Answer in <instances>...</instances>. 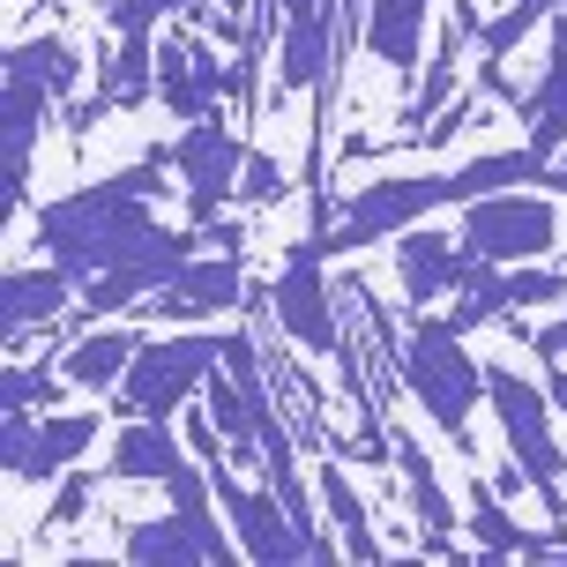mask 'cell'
<instances>
[{"label": "cell", "mask_w": 567, "mask_h": 567, "mask_svg": "<svg viewBox=\"0 0 567 567\" xmlns=\"http://www.w3.org/2000/svg\"><path fill=\"white\" fill-rule=\"evenodd\" d=\"M165 165L172 150H142L127 172L90 179L75 195L38 202V247L75 269V277H105V269H142L150 284H172L187 269V255H202L195 225H157V195H165Z\"/></svg>", "instance_id": "1"}, {"label": "cell", "mask_w": 567, "mask_h": 567, "mask_svg": "<svg viewBox=\"0 0 567 567\" xmlns=\"http://www.w3.org/2000/svg\"><path fill=\"white\" fill-rule=\"evenodd\" d=\"M396 381L425 403V419L471 455V411L485 403V367L463 351V329L419 321V329L403 337V351H396Z\"/></svg>", "instance_id": "2"}, {"label": "cell", "mask_w": 567, "mask_h": 567, "mask_svg": "<svg viewBox=\"0 0 567 567\" xmlns=\"http://www.w3.org/2000/svg\"><path fill=\"white\" fill-rule=\"evenodd\" d=\"M485 403L508 433V455L515 471L530 478V493L545 501L553 530H567V493H560V471H567V449L553 441V389H530L515 367H485Z\"/></svg>", "instance_id": "3"}, {"label": "cell", "mask_w": 567, "mask_h": 567, "mask_svg": "<svg viewBox=\"0 0 567 567\" xmlns=\"http://www.w3.org/2000/svg\"><path fill=\"white\" fill-rule=\"evenodd\" d=\"M217 367H225V329H165V337H142L113 411L120 419H172Z\"/></svg>", "instance_id": "4"}, {"label": "cell", "mask_w": 567, "mask_h": 567, "mask_svg": "<svg viewBox=\"0 0 567 567\" xmlns=\"http://www.w3.org/2000/svg\"><path fill=\"white\" fill-rule=\"evenodd\" d=\"M321 239H291L284 247V261H277V277H269V313H277V329H284V343H299V351H313V359H337L343 351V337H351V321L337 313V284L321 277Z\"/></svg>", "instance_id": "5"}, {"label": "cell", "mask_w": 567, "mask_h": 567, "mask_svg": "<svg viewBox=\"0 0 567 567\" xmlns=\"http://www.w3.org/2000/svg\"><path fill=\"white\" fill-rule=\"evenodd\" d=\"M217 478V501H225V523L239 530V553L261 567H284V560H337L343 538H321V530H307L299 515L277 501V485H247L239 478V463H217L209 471Z\"/></svg>", "instance_id": "6"}, {"label": "cell", "mask_w": 567, "mask_h": 567, "mask_svg": "<svg viewBox=\"0 0 567 567\" xmlns=\"http://www.w3.org/2000/svg\"><path fill=\"white\" fill-rule=\"evenodd\" d=\"M449 202H455L449 172H389V179L359 187V195L337 209V225H329V255H343V247H373V239H396V231L425 225V217L449 209Z\"/></svg>", "instance_id": "7"}, {"label": "cell", "mask_w": 567, "mask_h": 567, "mask_svg": "<svg viewBox=\"0 0 567 567\" xmlns=\"http://www.w3.org/2000/svg\"><path fill=\"white\" fill-rule=\"evenodd\" d=\"M560 239V209H553V187L545 195H523V187H501V195L463 202V247L493 269H515V261L553 255Z\"/></svg>", "instance_id": "8"}, {"label": "cell", "mask_w": 567, "mask_h": 567, "mask_svg": "<svg viewBox=\"0 0 567 567\" xmlns=\"http://www.w3.org/2000/svg\"><path fill=\"white\" fill-rule=\"evenodd\" d=\"M97 433H105L97 411H8L0 463H8L16 485H53L97 449Z\"/></svg>", "instance_id": "9"}, {"label": "cell", "mask_w": 567, "mask_h": 567, "mask_svg": "<svg viewBox=\"0 0 567 567\" xmlns=\"http://www.w3.org/2000/svg\"><path fill=\"white\" fill-rule=\"evenodd\" d=\"M172 172L187 179V217L209 225V217H225V202L239 195V172H247V142L231 135L225 120H187L179 142H172Z\"/></svg>", "instance_id": "10"}, {"label": "cell", "mask_w": 567, "mask_h": 567, "mask_svg": "<svg viewBox=\"0 0 567 567\" xmlns=\"http://www.w3.org/2000/svg\"><path fill=\"white\" fill-rule=\"evenodd\" d=\"M225 90H231V68L217 60V45L202 30H179V38L157 45V97H165L172 120H209Z\"/></svg>", "instance_id": "11"}, {"label": "cell", "mask_w": 567, "mask_h": 567, "mask_svg": "<svg viewBox=\"0 0 567 567\" xmlns=\"http://www.w3.org/2000/svg\"><path fill=\"white\" fill-rule=\"evenodd\" d=\"M485 261L463 247V239H449L441 225H411L396 231V284H403V307H433V299H449V291H463V284L478 277Z\"/></svg>", "instance_id": "12"}, {"label": "cell", "mask_w": 567, "mask_h": 567, "mask_svg": "<svg viewBox=\"0 0 567 567\" xmlns=\"http://www.w3.org/2000/svg\"><path fill=\"white\" fill-rule=\"evenodd\" d=\"M425 23H433V0H367L359 16V38L381 68H396L403 83L425 68Z\"/></svg>", "instance_id": "13"}, {"label": "cell", "mask_w": 567, "mask_h": 567, "mask_svg": "<svg viewBox=\"0 0 567 567\" xmlns=\"http://www.w3.org/2000/svg\"><path fill=\"white\" fill-rule=\"evenodd\" d=\"M75 269H60L53 255L38 261V269H16V277L0 284V321H8V337H38V329H53L68 299H75Z\"/></svg>", "instance_id": "14"}, {"label": "cell", "mask_w": 567, "mask_h": 567, "mask_svg": "<svg viewBox=\"0 0 567 567\" xmlns=\"http://www.w3.org/2000/svg\"><path fill=\"white\" fill-rule=\"evenodd\" d=\"M142 337L135 329H105V321H90L83 337L60 351V373L75 381V396H120V381H127V367H135Z\"/></svg>", "instance_id": "15"}, {"label": "cell", "mask_w": 567, "mask_h": 567, "mask_svg": "<svg viewBox=\"0 0 567 567\" xmlns=\"http://www.w3.org/2000/svg\"><path fill=\"white\" fill-rule=\"evenodd\" d=\"M515 120L530 127V150H545V157H560V150H567V8L553 16V53H545V75H538V90H523Z\"/></svg>", "instance_id": "16"}, {"label": "cell", "mask_w": 567, "mask_h": 567, "mask_svg": "<svg viewBox=\"0 0 567 567\" xmlns=\"http://www.w3.org/2000/svg\"><path fill=\"white\" fill-rule=\"evenodd\" d=\"M179 463H187V449H179V433H172L165 419H127L113 433L105 478H120V485H165Z\"/></svg>", "instance_id": "17"}, {"label": "cell", "mask_w": 567, "mask_h": 567, "mask_svg": "<svg viewBox=\"0 0 567 567\" xmlns=\"http://www.w3.org/2000/svg\"><path fill=\"white\" fill-rule=\"evenodd\" d=\"M53 90L23 83V75H8V202L30 195V165H38V127L53 120Z\"/></svg>", "instance_id": "18"}, {"label": "cell", "mask_w": 567, "mask_h": 567, "mask_svg": "<svg viewBox=\"0 0 567 567\" xmlns=\"http://www.w3.org/2000/svg\"><path fill=\"white\" fill-rule=\"evenodd\" d=\"M120 553H127L135 567H195V560H209V538L172 508V515H142L135 530L120 538ZM209 567H217V560H209Z\"/></svg>", "instance_id": "19"}, {"label": "cell", "mask_w": 567, "mask_h": 567, "mask_svg": "<svg viewBox=\"0 0 567 567\" xmlns=\"http://www.w3.org/2000/svg\"><path fill=\"white\" fill-rule=\"evenodd\" d=\"M172 291H187V299L202 307V321H209V313L247 307V291H255V284H247V261H239V255H225V247H202V255H187V269L172 277Z\"/></svg>", "instance_id": "20"}, {"label": "cell", "mask_w": 567, "mask_h": 567, "mask_svg": "<svg viewBox=\"0 0 567 567\" xmlns=\"http://www.w3.org/2000/svg\"><path fill=\"white\" fill-rule=\"evenodd\" d=\"M321 515H329V530H337L343 538V553H351V560H389V545L373 538V523H367V501H359V485L343 478V455L337 463H321Z\"/></svg>", "instance_id": "21"}, {"label": "cell", "mask_w": 567, "mask_h": 567, "mask_svg": "<svg viewBox=\"0 0 567 567\" xmlns=\"http://www.w3.org/2000/svg\"><path fill=\"white\" fill-rule=\"evenodd\" d=\"M545 165H553V157L530 150V142H523V150H485V157H471L463 172H449V179H455V209L478 202V195H501V187H538Z\"/></svg>", "instance_id": "22"}, {"label": "cell", "mask_w": 567, "mask_h": 567, "mask_svg": "<svg viewBox=\"0 0 567 567\" xmlns=\"http://www.w3.org/2000/svg\"><path fill=\"white\" fill-rule=\"evenodd\" d=\"M8 75H23V83L53 90V97H75V83H83V53L68 45V38H23V45H8Z\"/></svg>", "instance_id": "23"}, {"label": "cell", "mask_w": 567, "mask_h": 567, "mask_svg": "<svg viewBox=\"0 0 567 567\" xmlns=\"http://www.w3.org/2000/svg\"><path fill=\"white\" fill-rule=\"evenodd\" d=\"M0 396H8V411H53V403H68V396H75V381H68L60 367L16 359V367H8V389H0Z\"/></svg>", "instance_id": "24"}, {"label": "cell", "mask_w": 567, "mask_h": 567, "mask_svg": "<svg viewBox=\"0 0 567 567\" xmlns=\"http://www.w3.org/2000/svg\"><path fill=\"white\" fill-rule=\"evenodd\" d=\"M567 0H508V8H501V16H493V23L478 30V45H485V60H508L515 45H523V38H530V30L545 23V16H560Z\"/></svg>", "instance_id": "25"}, {"label": "cell", "mask_w": 567, "mask_h": 567, "mask_svg": "<svg viewBox=\"0 0 567 567\" xmlns=\"http://www.w3.org/2000/svg\"><path fill=\"white\" fill-rule=\"evenodd\" d=\"M90 493H97V471H90V463H75V471L60 478V493L45 501V530H68V523H83Z\"/></svg>", "instance_id": "26"}, {"label": "cell", "mask_w": 567, "mask_h": 567, "mask_svg": "<svg viewBox=\"0 0 567 567\" xmlns=\"http://www.w3.org/2000/svg\"><path fill=\"white\" fill-rule=\"evenodd\" d=\"M284 195V172H277V157H261V150H247V172H239V202H277Z\"/></svg>", "instance_id": "27"}, {"label": "cell", "mask_w": 567, "mask_h": 567, "mask_svg": "<svg viewBox=\"0 0 567 567\" xmlns=\"http://www.w3.org/2000/svg\"><path fill=\"white\" fill-rule=\"evenodd\" d=\"M530 351H538L545 367H560V359H567V313H560V321H545V329H530Z\"/></svg>", "instance_id": "28"}, {"label": "cell", "mask_w": 567, "mask_h": 567, "mask_svg": "<svg viewBox=\"0 0 567 567\" xmlns=\"http://www.w3.org/2000/svg\"><path fill=\"white\" fill-rule=\"evenodd\" d=\"M538 187H553V195H567V165H545V179Z\"/></svg>", "instance_id": "29"}, {"label": "cell", "mask_w": 567, "mask_h": 567, "mask_svg": "<svg viewBox=\"0 0 567 567\" xmlns=\"http://www.w3.org/2000/svg\"><path fill=\"white\" fill-rule=\"evenodd\" d=\"M225 8H239V0H225Z\"/></svg>", "instance_id": "30"}]
</instances>
